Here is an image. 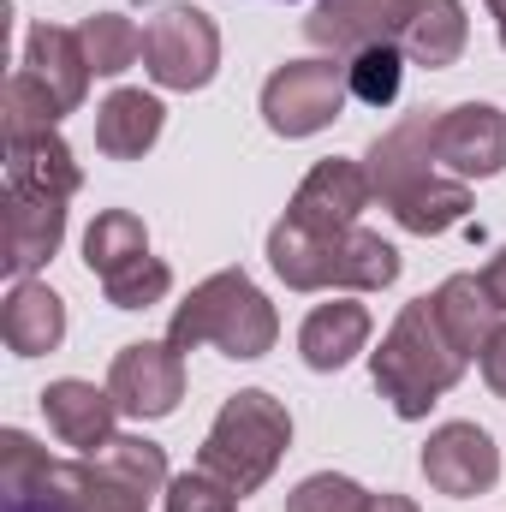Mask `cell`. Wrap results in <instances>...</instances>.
<instances>
[{"label": "cell", "mask_w": 506, "mask_h": 512, "mask_svg": "<svg viewBox=\"0 0 506 512\" xmlns=\"http://www.w3.org/2000/svg\"><path fill=\"white\" fill-rule=\"evenodd\" d=\"M370 191L381 197V209L399 197V191H411L417 179H429L435 173V114L423 108V114H405L393 131H381L376 143H370Z\"/></svg>", "instance_id": "obj_12"}, {"label": "cell", "mask_w": 506, "mask_h": 512, "mask_svg": "<svg viewBox=\"0 0 506 512\" xmlns=\"http://www.w3.org/2000/svg\"><path fill=\"white\" fill-rule=\"evenodd\" d=\"M423 477H429L435 495L471 501V495H489V489H495L501 453H495L489 429H477V423H441V429L423 441Z\"/></svg>", "instance_id": "obj_8"}, {"label": "cell", "mask_w": 506, "mask_h": 512, "mask_svg": "<svg viewBox=\"0 0 506 512\" xmlns=\"http://www.w3.org/2000/svg\"><path fill=\"white\" fill-rule=\"evenodd\" d=\"M239 501H245V495H239L227 477L203 471V465L179 471V477L167 483V495H161V507L167 512H239Z\"/></svg>", "instance_id": "obj_30"}, {"label": "cell", "mask_w": 506, "mask_h": 512, "mask_svg": "<svg viewBox=\"0 0 506 512\" xmlns=\"http://www.w3.org/2000/svg\"><path fill=\"white\" fill-rule=\"evenodd\" d=\"M42 465H48V453H42L24 429H0V489H6V495L24 489V483H36Z\"/></svg>", "instance_id": "obj_32"}, {"label": "cell", "mask_w": 506, "mask_h": 512, "mask_svg": "<svg viewBox=\"0 0 506 512\" xmlns=\"http://www.w3.org/2000/svg\"><path fill=\"white\" fill-rule=\"evenodd\" d=\"M364 512H417V501H405V495H387V489H381V495H370V507Z\"/></svg>", "instance_id": "obj_36"}, {"label": "cell", "mask_w": 506, "mask_h": 512, "mask_svg": "<svg viewBox=\"0 0 506 512\" xmlns=\"http://www.w3.org/2000/svg\"><path fill=\"white\" fill-rule=\"evenodd\" d=\"M274 340H280V316H274V304L262 298V286L245 268H221L203 286H191V298L167 322V346H179V352L215 346V352H227L239 364L274 352Z\"/></svg>", "instance_id": "obj_2"}, {"label": "cell", "mask_w": 506, "mask_h": 512, "mask_svg": "<svg viewBox=\"0 0 506 512\" xmlns=\"http://www.w3.org/2000/svg\"><path fill=\"white\" fill-rule=\"evenodd\" d=\"M465 364L471 358L447 340V328L435 322V304L429 298H411L393 316V328L381 334V352H370L376 393L393 405V417H405V423L429 417V405L465 376Z\"/></svg>", "instance_id": "obj_1"}, {"label": "cell", "mask_w": 506, "mask_h": 512, "mask_svg": "<svg viewBox=\"0 0 506 512\" xmlns=\"http://www.w3.org/2000/svg\"><path fill=\"white\" fill-rule=\"evenodd\" d=\"M346 96H352V84H346V66L334 54L286 60L262 84V120L274 137H316L340 120Z\"/></svg>", "instance_id": "obj_4"}, {"label": "cell", "mask_w": 506, "mask_h": 512, "mask_svg": "<svg viewBox=\"0 0 506 512\" xmlns=\"http://www.w3.org/2000/svg\"><path fill=\"white\" fill-rule=\"evenodd\" d=\"M286 447H292V411H286L274 393L245 387V393H233V399L215 411L197 465L215 471V477H227L239 495H256V489L274 477V465L286 459Z\"/></svg>", "instance_id": "obj_3"}, {"label": "cell", "mask_w": 506, "mask_h": 512, "mask_svg": "<svg viewBox=\"0 0 506 512\" xmlns=\"http://www.w3.org/2000/svg\"><path fill=\"white\" fill-rule=\"evenodd\" d=\"M0 334H6V352L12 358H42L66 340V304L54 286L42 280H18L6 292V310H0Z\"/></svg>", "instance_id": "obj_17"}, {"label": "cell", "mask_w": 506, "mask_h": 512, "mask_svg": "<svg viewBox=\"0 0 506 512\" xmlns=\"http://www.w3.org/2000/svg\"><path fill=\"white\" fill-rule=\"evenodd\" d=\"M489 6V18H495V30H501V48H506V0H483Z\"/></svg>", "instance_id": "obj_37"}, {"label": "cell", "mask_w": 506, "mask_h": 512, "mask_svg": "<svg viewBox=\"0 0 506 512\" xmlns=\"http://www.w3.org/2000/svg\"><path fill=\"white\" fill-rule=\"evenodd\" d=\"M370 346V310L358 298H334V304H316L298 328V352L310 370H346L358 352Z\"/></svg>", "instance_id": "obj_18"}, {"label": "cell", "mask_w": 506, "mask_h": 512, "mask_svg": "<svg viewBox=\"0 0 506 512\" xmlns=\"http://www.w3.org/2000/svg\"><path fill=\"white\" fill-rule=\"evenodd\" d=\"M42 417H48V429L60 435V447H78V453L90 459L96 447H108V441H114L120 399H114L108 387L66 376V382H48V387H42Z\"/></svg>", "instance_id": "obj_11"}, {"label": "cell", "mask_w": 506, "mask_h": 512, "mask_svg": "<svg viewBox=\"0 0 506 512\" xmlns=\"http://www.w3.org/2000/svg\"><path fill=\"white\" fill-rule=\"evenodd\" d=\"M370 197H376V191H370V173H364L358 161L328 155V161H316V167L298 179L286 221H298V227H310V233H346V227H358V215L370 209Z\"/></svg>", "instance_id": "obj_9"}, {"label": "cell", "mask_w": 506, "mask_h": 512, "mask_svg": "<svg viewBox=\"0 0 506 512\" xmlns=\"http://www.w3.org/2000/svg\"><path fill=\"white\" fill-rule=\"evenodd\" d=\"M167 286H173V268H167L161 256H137V262L114 268V274L102 280V292H108L114 310H149V304L167 298Z\"/></svg>", "instance_id": "obj_29"}, {"label": "cell", "mask_w": 506, "mask_h": 512, "mask_svg": "<svg viewBox=\"0 0 506 512\" xmlns=\"http://www.w3.org/2000/svg\"><path fill=\"white\" fill-rule=\"evenodd\" d=\"M78 36H84V54H90L96 78H120V72H131L143 60V30L131 24L126 12H90L78 24Z\"/></svg>", "instance_id": "obj_24"}, {"label": "cell", "mask_w": 506, "mask_h": 512, "mask_svg": "<svg viewBox=\"0 0 506 512\" xmlns=\"http://www.w3.org/2000/svg\"><path fill=\"white\" fill-rule=\"evenodd\" d=\"M364 507H370V495L352 477H334V471H316L286 495V512H364Z\"/></svg>", "instance_id": "obj_31"}, {"label": "cell", "mask_w": 506, "mask_h": 512, "mask_svg": "<svg viewBox=\"0 0 506 512\" xmlns=\"http://www.w3.org/2000/svg\"><path fill=\"white\" fill-rule=\"evenodd\" d=\"M42 471H48V465H42ZM42 471H36V483H24V489H12V495H6V512H72L54 489H48V483H42Z\"/></svg>", "instance_id": "obj_33"}, {"label": "cell", "mask_w": 506, "mask_h": 512, "mask_svg": "<svg viewBox=\"0 0 506 512\" xmlns=\"http://www.w3.org/2000/svg\"><path fill=\"white\" fill-rule=\"evenodd\" d=\"M477 364H483V382H489V393H495V399H506V322L489 334V346H483V358H477Z\"/></svg>", "instance_id": "obj_34"}, {"label": "cell", "mask_w": 506, "mask_h": 512, "mask_svg": "<svg viewBox=\"0 0 506 512\" xmlns=\"http://www.w3.org/2000/svg\"><path fill=\"white\" fill-rule=\"evenodd\" d=\"M161 120H167V108H161L149 90H114V96L96 108V149H102L108 161H137V155L155 149Z\"/></svg>", "instance_id": "obj_20"}, {"label": "cell", "mask_w": 506, "mask_h": 512, "mask_svg": "<svg viewBox=\"0 0 506 512\" xmlns=\"http://www.w3.org/2000/svg\"><path fill=\"white\" fill-rule=\"evenodd\" d=\"M435 161L453 179L506 173V114L495 102H459V108L435 114Z\"/></svg>", "instance_id": "obj_7"}, {"label": "cell", "mask_w": 506, "mask_h": 512, "mask_svg": "<svg viewBox=\"0 0 506 512\" xmlns=\"http://www.w3.org/2000/svg\"><path fill=\"white\" fill-rule=\"evenodd\" d=\"M0 114H6V137H30V131H54L66 120V108L18 66L12 78H6V96H0Z\"/></svg>", "instance_id": "obj_28"}, {"label": "cell", "mask_w": 506, "mask_h": 512, "mask_svg": "<svg viewBox=\"0 0 506 512\" xmlns=\"http://www.w3.org/2000/svg\"><path fill=\"white\" fill-rule=\"evenodd\" d=\"M483 286H489V298H495V310L506 316V245L489 256V268H483Z\"/></svg>", "instance_id": "obj_35"}, {"label": "cell", "mask_w": 506, "mask_h": 512, "mask_svg": "<svg viewBox=\"0 0 506 512\" xmlns=\"http://www.w3.org/2000/svg\"><path fill=\"white\" fill-rule=\"evenodd\" d=\"M387 209H393V221H399L405 233L435 239V233H453V227L471 215V185H465V179H441V173H429V179H417L411 191H399Z\"/></svg>", "instance_id": "obj_22"}, {"label": "cell", "mask_w": 506, "mask_h": 512, "mask_svg": "<svg viewBox=\"0 0 506 512\" xmlns=\"http://www.w3.org/2000/svg\"><path fill=\"white\" fill-rule=\"evenodd\" d=\"M334 251H340V233H310L298 221H274L268 233V268L292 286V292H322L334 286Z\"/></svg>", "instance_id": "obj_21"}, {"label": "cell", "mask_w": 506, "mask_h": 512, "mask_svg": "<svg viewBox=\"0 0 506 512\" xmlns=\"http://www.w3.org/2000/svg\"><path fill=\"white\" fill-rule=\"evenodd\" d=\"M90 465H102L108 477H120L131 483L137 495H167V453L155 447V441H143V435H114L108 447H96L90 453Z\"/></svg>", "instance_id": "obj_26"}, {"label": "cell", "mask_w": 506, "mask_h": 512, "mask_svg": "<svg viewBox=\"0 0 506 512\" xmlns=\"http://www.w3.org/2000/svg\"><path fill=\"white\" fill-rule=\"evenodd\" d=\"M6 185L30 191V197H78L84 167L66 149L60 131H30V137H6Z\"/></svg>", "instance_id": "obj_15"}, {"label": "cell", "mask_w": 506, "mask_h": 512, "mask_svg": "<svg viewBox=\"0 0 506 512\" xmlns=\"http://www.w3.org/2000/svg\"><path fill=\"white\" fill-rule=\"evenodd\" d=\"M143 72L161 90H203L221 72V30L203 6H161L143 30Z\"/></svg>", "instance_id": "obj_5"}, {"label": "cell", "mask_w": 506, "mask_h": 512, "mask_svg": "<svg viewBox=\"0 0 506 512\" xmlns=\"http://www.w3.org/2000/svg\"><path fill=\"white\" fill-rule=\"evenodd\" d=\"M137 256H149V233H143V221L131 215V209H102L96 221H90V233H84V262H90V274H114V268H126Z\"/></svg>", "instance_id": "obj_25"}, {"label": "cell", "mask_w": 506, "mask_h": 512, "mask_svg": "<svg viewBox=\"0 0 506 512\" xmlns=\"http://www.w3.org/2000/svg\"><path fill=\"white\" fill-rule=\"evenodd\" d=\"M399 78H405V54H399V42L358 48V54L346 60V84H352V96H358L364 108H387V102L399 96Z\"/></svg>", "instance_id": "obj_27"}, {"label": "cell", "mask_w": 506, "mask_h": 512, "mask_svg": "<svg viewBox=\"0 0 506 512\" xmlns=\"http://www.w3.org/2000/svg\"><path fill=\"white\" fill-rule=\"evenodd\" d=\"M24 72L66 108V114H78L84 108V96H90V54H84V36L78 30H66V24H30V36H24Z\"/></svg>", "instance_id": "obj_13"}, {"label": "cell", "mask_w": 506, "mask_h": 512, "mask_svg": "<svg viewBox=\"0 0 506 512\" xmlns=\"http://www.w3.org/2000/svg\"><path fill=\"white\" fill-rule=\"evenodd\" d=\"M108 393L120 399V411L137 417V423L173 417L179 399H185V352L167 346V340H137L126 352H114Z\"/></svg>", "instance_id": "obj_6"}, {"label": "cell", "mask_w": 506, "mask_h": 512, "mask_svg": "<svg viewBox=\"0 0 506 512\" xmlns=\"http://www.w3.org/2000/svg\"><path fill=\"white\" fill-rule=\"evenodd\" d=\"M393 42H399V54H405L411 66L447 72V66H459V54H465V42H471V18H465L459 0H411Z\"/></svg>", "instance_id": "obj_16"}, {"label": "cell", "mask_w": 506, "mask_h": 512, "mask_svg": "<svg viewBox=\"0 0 506 512\" xmlns=\"http://www.w3.org/2000/svg\"><path fill=\"white\" fill-rule=\"evenodd\" d=\"M429 304H435V322L447 328V340L465 352V358H483V346H489V334L501 328L495 316V298H489V286H483V274H447L435 292H429Z\"/></svg>", "instance_id": "obj_19"}, {"label": "cell", "mask_w": 506, "mask_h": 512, "mask_svg": "<svg viewBox=\"0 0 506 512\" xmlns=\"http://www.w3.org/2000/svg\"><path fill=\"white\" fill-rule=\"evenodd\" d=\"M405 6L411 0H316V12L304 18V36L322 54H346L352 60L358 48H376V42L399 36Z\"/></svg>", "instance_id": "obj_10"}, {"label": "cell", "mask_w": 506, "mask_h": 512, "mask_svg": "<svg viewBox=\"0 0 506 512\" xmlns=\"http://www.w3.org/2000/svg\"><path fill=\"white\" fill-rule=\"evenodd\" d=\"M393 280H399V251L370 227H346L340 251H334V286L340 292H381Z\"/></svg>", "instance_id": "obj_23"}, {"label": "cell", "mask_w": 506, "mask_h": 512, "mask_svg": "<svg viewBox=\"0 0 506 512\" xmlns=\"http://www.w3.org/2000/svg\"><path fill=\"white\" fill-rule=\"evenodd\" d=\"M66 239V203L60 197H30V191H12L6 185V274L12 280H30L48 256L60 251Z\"/></svg>", "instance_id": "obj_14"}]
</instances>
